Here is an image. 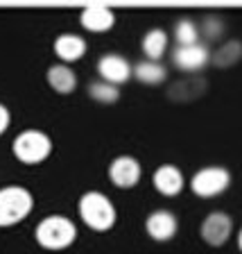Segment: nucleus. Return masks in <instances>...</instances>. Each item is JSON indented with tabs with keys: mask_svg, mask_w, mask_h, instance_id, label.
<instances>
[{
	"mask_svg": "<svg viewBox=\"0 0 242 254\" xmlns=\"http://www.w3.org/2000/svg\"><path fill=\"white\" fill-rule=\"evenodd\" d=\"M229 182H231L229 170L220 168V166H208V168H201L199 173H195L190 186H193L195 195L213 197V195H220L222 190H227Z\"/></svg>",
	"mask_w": 242,
	"mask_h": 254,
	"instance_id": "obj_5",
	"label": "nucleus"
},
{
	"mask_svg": "<svg viewBox=\"0 0 242 254\" xmlns=\"http://www.w3.org/2000/svg\"><path fill=\"white\" fill-rule=\"evenodd\" d=\"M165 48H168V34L163 30H158V27L149 30L145 34V39H143V53L147 55L152 62H156L158 57H163Z\"/></svg>",
	"mask_w": 242,
	"mask_h": 254,
	"instance_id": "obj_17",
	"label": "nucleus"
},
{
	"mask_svg": "<svg viewBox=\"0 0 242 254\" xmlns=\"http://www.w3.org/2000/svg\"><path fill=\"white\" fill-rule=\"evenodd\" d=\"M154 186L163 195H177L184 189V175L177 166H161L154 173Z\"/></svg>",
	"mask_w": 242,
	"mask_h": 254,
	"instance_id": "obj_12",
	"label": "nucleus"
},
{
	"mask_svg": "<svg viewBox=\"0 0 242 254\" xmlns=\"http://www.w3.org/2000/svg\"><path fill=\"white\" fill-rule=\"evenodd\" d=\"M82 25L91 32H104L113 25V11L104 5H91L82 11Z\"/></svg>",
	"mask_w": 242,
	"mask_h": 254,
	"instance_id": "obj_13",
	"label": "nucleus"
},
{
	"mask_svg": "<svg viewBox=\"0 0 242 254\" xmlns=\"http://www.w3.org/2000/svg\"><path fill=\"white\" fill-rule=\"evenodd\" d=\"M48 82L52 86L54 91L59 93H70L77 84V79H75V73L68 68V66H52V68L48 70Z\"/></svg>",
	"mask_w": 242,
	"mask_h": 254,
	"instance_id": "obj_16",
	"label": "nucleus"
},
{
	"mask_svg": "<svg viewBox=\"0 0 242 254\" xmlns=\"http://www.w3.org/2000/svg\"><path fill=\"white\" fill-rule=\"evenodd\" d=\"M231 229H233V222L227 213L224 211H213L211 216H206V220L201 222L199 232H201V238H204L208 245L220 248V245H224L229 241Z\"/></svg>",
	"mask_w": 242,
	"mask_h": 254,
	"instance_id": "obj_6",
	"label": "nucleus"
},
{
	"mask_svg": "<svg viewBox=\"0 0 242 254\" xmlns=\"http://www.w3.org/2000/svg\"><path fill=\"white\" fill-rule=\"evenodd\" d=\"M240 59H242V41H238V39L222 43L215 53L211 55L213 66H217V68H229V66L238 64Z\"/></svg>",
	"mask_w": 242,
	"mask_h": 254,
	"instance_id": "obj_15",
	"label": "nucleus"
},
{
	"mask_svg": "<svg viewBox=\"0 0 242 254\" xmlns=\"http://www.w3.org/2000/svg\"><path fill=\"white\" fill-rule=\"evenodd\" d=\"M172 62H174V66L181 70H199L211 62V53H208V48L201 46V43H195V46H179L172 53Z\"/></svg>",
	"mask_w": 242,
	"mask_h": 254,
	"instance_id": "obj_9",
	"label": "nucleus"
},
{
	"mask_svg": "<svg viewBox=\"0 0 242 254\" xmlns=\"http://www.w3.org/2000/svg\"><path fill=\"white\" fill-rule=\"evenodd\" d=\"M238 245H240V250H242V229H240V236H238Z\"/></svg>",
	"mask_w": 242,
	"mask_h": 254,
	"instance_id": "obj_23",
	"label": "nucleus"
},
{
	"mask_svg": "<svg viewBox=\"0 0 242 254\" xmlns=\"http://www.w3.org/2000/svg\"><path fill=\"white\" fill-rule=\"evenodd\" d=\"M32 211V195L21 186L0 189V227L21 222Z\"/></svg>",
	"mask_w": 242,
	"mask_h": 254,
	"instance_id": "obj_3",
	"label": "nucleus"
},
{
	"mask_svg": "<svg viewBox=\"0 0 242 254\" xmlns=\"http://www.w3.org/2000/svg\"><path fill=\"white\" fill-rule=\"evenodd\" d=\"M97 73L102 75V82H109V84H122L129 79L132 75V66L127 64L125 57L120 55H104V57L97 62Z\"/></svg>",
	"mask_w": 242,
	"mask_h": 254,
	"instance_id": "obj_10",
	"label": "nucleus"
},
{
	"mask_svg": "<svg viewBox=\"0 0 242 254\" xmlns=\"http://www.w3.org/2000/svg\"><path fill=\"white\" fill-rule=\"evenodd\" d=\"M109 177L118 189H132L141 180V166H138V161L134 157L122 154V157L113 159V164L109 168Z\"/></svg>",
	"mask_w": 242,
	"mask_h": 254,
	"instance_id": "obj_7",
	"label": "nucleus"
},
{
	"mask_svg": "<svg viewBox=\"0 0 242 254\" xmlns=\"http://www.w3.org/2000/svg\"><path fill=\"white\" fill-rule=\"evenodd\" d=\"M14 154L18 161L23 164H41L43 159L50 154L52 150V143L43 132H37V129H27V132L18 134L14 138Z\"/></svg>",
	"mask_w": 242,
	"mask_h": 254,
	"instance_id": "obj_4",
	"label": "nucleus"
},
{
	"mask_svg": "<svg viewBox=\"0 0 242 254\" xmlns=\"http://www.w3.org/2000/svg\"><path fill=\"white\" fill-rule=\"evenodd\" d=\"M134 75H136L138 82H143V84H161L168 73H165V68L158 62H152V59H149V62L136 64Z\"/></svg>",
	"mask_w": 242,
	"mask_h": 254,
	"instance_id": "obj_18",
	"label": "nucleus"
},
{
	"mask_svg": "<svg viewBox=\"0 0 242 254\" xmlns=\"http://www.w3.org/2000/svg\"><path fill=\"white\" fill-rule=\"evenodd\" d=\"M199 34L206 37L208 41L220 39L222 34H224V21H222V16H217V14L204 16V21H201V25H199Z\"/></svg>",
	"mask_w": 242,
	"mask_h": 254,
	"instance_id": "obj_21",
	"label": "nucleus"
},
{
	"mask_svg": "<svg viewBox=\"0 0 242 254\" xmlns=\"http://www.w3.org/2000/svg\"><path fill=\"white\" fill-rule=\"evenodd\" d=\"M86 50V43L82 37H75V34H61V37L54 41V53L63 59V62H77Z\"/></svg>",
	"mask_w": 242,
	"mask_h": 254,
	"instance_id": "obj_14",
	"label": "nucleus"
},
{
	"mask_svg": "<svg viewBox=\"0 0 242 254\" xmlns=\"http://www.w3.org/2000/svg\"><path fill=\"white\" fill-rule=\"evenodd\" d=\"M79 216L91 229L106 232L116 222V209L102 193L91 190V193H84L82 200H79Z\"/></svg>",
	"mask_w": 242,
	"mask_h": 254,
	"instance_id": "obj_1",
	"label": "nucleus"
},
{
	"mask_svg": "<svg viewBox=\"0 0 242 254\" xmlns=\"http://www.w3.org/2000/svg\"><path fill=\"white\" fill-rule=\"evenodd\" d=\"M34 236H37V241H39L41 248H46V250H63V248H68V245L75 241L77 229H75V225L68 220V218L48 216V218H43V220L39 222Z\"/></svg>",
	"mask_w": 242,
	"mask_h": 254,
	"instance_id": "obj_2",
	"label": "nucleus"
},
{
	"mask_svg": "<svg viewBox=\"0 0 242 254\" xmlns=\"http://www.w3.org/2000/svg\"><path fill=\"white\" fill-rule=\"evenodd\" d=\"M174 39H177L179 46H195L197 39H199V27L190 18H181L174 25Z\"/></svg>",
	"mask_w": 242,
	"mask_h": 254,
	"instance_id": "obj_19",
	"label": "nucleus"
},
{
	"mask_svg": "<svg viewBox=\"0 0 242 254\" xmlns=\"http://www.w3.org/2000/svg\"><path fill=\"white\" fill-rule=\"evenodd\" d=\"M7 125H9V111H7V107L0 105V134L7 129Z\"/></svg>",
	"mask_w": 242,
	"mask_h": 254,
	"instance_id": "obj_22",
	"label": "nucleus"
},
{
	"mask_svg": "<svg viewBox=\"0 0 242 254\" xmlns=\"http://www.w3.org/2000/svg\"><path fill=\"white\" fill-rule=\"evenodd\" d=\"M145 229L154 241H170L177 234V218H174V213L165 211V209H158V211L149 213Z\"/></svg>",
	"mask_w": 242,
	"mask_h": 254,
	"instance_id": "obj_11",
	"label": "nucleus"
},
{
	"mask_svg": "<svg viewBox=\"0 0 242 254\" xmlns=\"http://www.w3.org/2000/svg\"><path fill=\"white\" fill-rule=\"evenodd\" d=\"M89 95L97 102L111 105V102H116L118 98H120V91L113 84H109V82H93V84L89 86Z\"/></svg>",
	"mask_w": 242,
	"mask_h": 254,
	"instance_id": "obj_20",
	"label": "nucleus"
},
{
	"mask_svg": "<svg viewBox=\"0 0 242 254\" xmlns=\"http://www.w3.org/2000/svg\"><path fill=\"white\" fill-rule=\"evenodd\" d=\"M208 89V82L199 75H190V77H184V79H177L174 84H170L168 89V100L172 102H193L197 98L206 93Z\"/></svg>",
	"mask_w": 242,
	"mask_h": 254,
	"instance_id": "obj_8",
	"label": "nucleus"
}]
</instances>
